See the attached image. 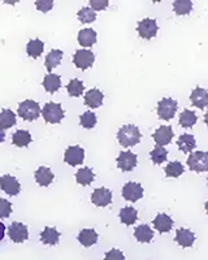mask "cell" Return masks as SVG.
Segmentation results:
<instances>
[{
  "instance_id": "cell-1",
  "label": "cell",
  "mask_w": 208,
  "mask_h": 260,
  "mask_svg": "<svg viewBox=\"0 0 208 260\" xmlns=\"http://www.w3.org/2000/svg\"><path fill=\"white\" fill-rule=\"evenodd\" d=\"M142 134L135 125H124L117 132V139L122 147H133L141 142Z\"/></svg>"
},
{
  "instance_id": "cell-33",
  "label": "cell",
  "mask_w": 208,
  "mask_h": 260,
  "mask_svg": "<svg viewBox=\"0 0 208 260\" xmlns=\"http://www.w3.org/2000/svg\"><path fill=\"white\" fill-rule=\"evenodd\" d=\"M164 172H165L166 177L177 178L184 173L185 168L180 161H170L169 164L164 168Z\"/></svg>"
},
{
  "instance_id": "cell-17",
  "label": "cell",
  "mask_w": 208,
  "mask_h": 260,
  "mask_svg": "<svg viewBox=\"0 0 208 260\" xmlns=\"http://www.w3.org/2000/svg\"><path fill=\"white\" fill-rule=\"evenodd\" d=\"M152 224L159 233H168L173 226V220L170 216L165 215V213H159L154 219Z\"/></svg>"
},
{
  "instance_id": "cell-31",
  "label": "cell",
  "mask_w": 208,
  "mask_h": 260,
  "mask_svg": "<svg viewBox=\"0 0 208 260\" xmlns=\"http://www.w3.org/2000/svg\"><path fill=\"white\" fill-rule=\"evenodd\" d=\"M138 219V212L134 207H124L121 211H120V220H121L122 224L133 225L134 222L137 221Z\"/></svg>"
},
{
  "instance_id": "cell-10",
  "label": "cell",
  "mask_w": 208,
  "mask_h": 260,
  "mask_svg": "<svg viewBox=\"0 0 208 260\" xmlns=\"http://www.w3.org/2000/svg\"><path fill=\"white\" fill-rule=\"evenodd\" d=\"M137 155L131 151H122L117 156V166L122 172H130L137 167Z\"/></svg>"
},
{
  "instance_id": "cell-32",
  "label": "cell",
  "mask_w": 208,
  "mask_h": 260,
  "mask_svg": "<svg viewBox=\"0 0 208 260\" xmlns=\"http://www.w3.org/2000/svg\"><path fill=\"white\" fill-rule=\"evenodd\" d=\"M191 9H193L191 0H176V2H173V11H175L176 15H190Z\"/></svg>"
},
{
  "instance_id": "cell-15",
  "label": "cell",
  "mask_w": 208,
  "mask_h": 260,
  "mask_svg": "<svg viewBox=\"0 0 208 260\" xmlns=\"http://www.w3.org/2000/svg\"><path fill=\"white\" fill-rule=\"evenodd\" d=\"M190 101L194 107L199 108V110H204L205 107L208 106V91L202 89V87H196L191 92Z\"/></svg>"
},
{
  "instance_id": "cell-11",
  "label": "cell",
  "mask_w": 208,
  "mask_h": 260,
  "mask_svg": "<svg viewBox=\"0 0 208 260\" xmlns=\"http://www.w3.org/2000/svg\"><path fill=\"white\" fill-rule=\"evenodd\" d=\"M0 189L9 197H15L21 191V185L16 177L11 175H4L0 177Z\"/></svg>"
},
{
  "instance_id": "cell-6",
  "label": "cell",
  "mask_w": 208,
  "mask_h": 260,
  "mask_svg": "<svg viewBox=\"0 0 208 260\" xmlns=\"http://www.w3.org/2000/svg\"><path fill=\"white\" fill-rule=\"evenodd\" d=\"M95 61V55L90 50H78L76 51L75 56H73V62L81 71H86L91 68Z\"/></svg>"
},
{
  "instance_id": "cell-43",
  "label": "cell",
  "mask_w": 208,
  "mask_h": 260,
  "mask_svg": "<svg viewBox=\"0 0 208 260\" xmlns=\"http://www.w3.org/2000/svg\"><path fill=\"white\" fill-rule=\"evenodd\" d=\"M4 233H6V226H4V224L0 222V241L4 238Z\"/></svg>"
},
{
  "instance_id": "cell-8",
  "label": "cell",
  "mask_w": 208,
  "mask_h": 260,
  "mask_svg": "<svg viewBox=\"0 0 208 260\" xmlns=\"http://www.w3.org/2000/svg\"><path fill=\"white\" fill-rule=\"evenodd\" d=\"M8 236L15 243H22L29 238V231L22 222L13 221L8 228Z\"/></svg>"
},
{
  "instance_id": "cell-9",
  "label": "cell",
  "mask_w": 208,
  "mask_h": 260,
  "mask_svg": "<svg viewBox=\"0 0 208 260\" xmlns=\"http://www.w3.org/2000/svg\"><path fill=\"white\" fill-rule=\"evenodd\" d=\"M85 160V150L80 146H71L65 150L64 161L72 167L81 166Z\"/></svg>"
},
{
  "instance_id": "cell-34",
  "label": "cell",
  "mask_w": 208,
  "mask_h": 260,
  "mask_svg": "<svg viewBox=\"0 0 208 260\" xmlns=\"http://www.w3.org/2000/svg\"><path fill=\"white\" fill-rule=\"evenodd\" d=\"M196 121H198V117H196L195 112H193V111L185 110L180 115V125L182 127H193L196 124Z\"/></svg>"
},
{
  "instance_id": "cell-35",
  "label": "cell",
  "mask_w": 208,
  "mask_h": 260,
  "mask_svg": "<svg viewBox=\"0 0 208 260\" xmlns=\"http://www.w3.org/2000/svg\"><path fill=\"white\" fill-rule=\"evenodd\" d=\"M77 16L82 24H91V22H94L96 20V13L90 7H83V8H81L78 11Z\"/></svg>"
},
{
  "instance_id": "cell-29",
  "label": "cell",
  "mask_w": 208,
  "mask_h": 260,
  "mask_svg": "<svg viewBox=\"0 0 208 260\" xmlns=\"http://www.w3.org/2000/svg\"><path fill=\"white\" fill-rule=\"evenodd\" d=\"M94 178H95V175H94V172L90 168H81L76 173V181H77V183L82 185V186L91 185Z\"/></svg>"
},
{
  "instance_id": "cell-19",
  "label": "cell",
  "mask_w": 208,
  "mask_h": 260,
  "mask_svg": "<svg viewBox=\"0 0 208 260\" xmlns=\"http://www.w3.org/2000/svg\"><path fill=\"white\" fill-rule=\"evenodd\" d=\"M77 240L83 247H91L98 242V233L94 229H82L78 234Z\"/></svg>"
},
{
  "instance_id": "cell-46",
  "label": "cell",
  "mask_w": 208,
  "mask_h": 260,
  "mask_svg": "<svg viewBox=\"0 0 208 260\" xmlns=\"http://www.w3.org/2000/svg\"><path fill=\"white\" fill-rule=\"evenodd\" d=\"M204 207H205V212L208 213V201L205 202V206H204Z\"/></svg>"
},
{
  "instance_id": "cell-36",
  "label": "cell",
  "mask_w": 208,
  "mask_h": 260,
  "mask_svg": "<svg viewBox=\"0 0 208 260\" xmlns=\"http://www.w3.org/2000/svg\"><path fill=\"white\" fill-rule=\"evenodd\" d=\"M150 157H151L154 164H161V162L165 161L166 157H168V151L164 147H161V146H156V147L150 152Z\"/></svg>"
},
{
  "instance_id": "cell-38",
  "label": "cell",
  "mask_w": 208,
  "mask_h": 260,
  "mask_svg": "<svg viewBox=\"0 0 208 260\" xmlns=\"http://www.w3.org/2000/svg\"><path fill=\"white\" fill-rule=\"evenodd\" d=\"M66 89H68V92L71 96L77 98L83 92V90H85V86H83L82 81L72 80L71 82L68 83V86H66Z\"/></svg>"
},
{
  "instance_id": "cell-24",
  "label": "cell",
  "mask_w": 208,
  "mask_h": 260,
  "mask_svg": "<svg viewBox=\"0 0 208 260\" xmlns=\"http://www.w3.org/2000/svg\"><path fill=\"white\" fill-rule=\"evenodd\" d=\"M134 237L135 240L141 243H149L151 242V240L154 238V232L152 229H150L149 225H140V226L135 228L134 231Z\"/></svg>"
},
{
  "instance_id": "cell-26",
  "label": "cell",
  "mask_w": 208,
  "mask_h": 260,
  "mask_svg": "<svg viewBox=\"0 0 208 260\" xmlns=\"http://www.w3.org/2000/svg\"><path fill=\"white\" fill-rule=\"evenodd\" d=\"M59 238H60V233L55 229V228H45V231L41 233V241L42 243H45V245H50V246H55L59 243Z\"/></svg>"
},
{
  "instance_id": "cell-30",
  "label": "cell",
  "mask_w": 208,
  "mask_h": 260,
  "mask_svg": "<svg viewBox=\"0 0 208 260\" xmlns=\"http://www.w3.org/2000/svg\"><path fill=\"white\" fill-rule=\"evenodd\" d=\"M16 125V115L13 113V111L8 110H2L0 111V127L3 130L11 129L12 126Z\"/></svg>"
},
{
  "instance_id": "cell-14",
  "label": "cell",
  "mask_w": 208,
  "mask_h": 260,
  "mask_svg": "<svg viewBox=\"0 0 208 260\" xmlns=\"http://www.w3.org/2000/svg\"><path fill=\"white\" fill-rule=\"evenodd\" d=\"M173 136H175V133H173L172 127L164 125V126H160L159 129L155 130V133L152 134V138H154L156 145L163 147V146L169 145L172 142Z\"/></svg>"
},
{
  "instance_id": "cell-37",
  "label": "cell",
  "mask_w": 208,
  "mask_h": 260,
  "mask_svg": "<svg viewBox=\"0 0 208 260\" xmlns=\"http://www.w3.org/2000/svg\"><path fill=\"white\" fill-rule=\"evenodd\" d=\"M80 121L82 127H85V129H92L96 125L98 120H96L95 113L91 112V111H86V112L81 115Z\"/></svg>"
},
{
  "instance_id": "cell-22",
  "label": "cell",
  "mask_w": 208,
  "mask_h": 260,
  "mask_svg": "<svg viewBox=\"0 0 208 260\" xmlns=\"http://www.w3.org/2000/svg\"><path fill=\"white\" fill-rule=\"evenodd\" d=\"M42 85H43L46 91L50 92V94H54V92H56L61 87V78L57 74L48 73L43 78V83Z\"/></svg>"
},
{
  "instance_id": "cell-40",
  "label": "cell",
  "mask_w": 208,
  "mask_h": 260,
  "mask_svg": "<svg viewBox=\"0 0 208 260\" xmlns=\"http://www.w3.org/2000/svg\"><path fill=\"white\" fill-rule=\"evenodd\" d=\"M36 7L42 13H47L50 12L51 9H52V7H54V2H52V0H37Z\"/></svg>"
},
{
  "instance_id": "cell-13",
  "label": "cell",
  "mask_w": 208,
  "mask_h": 260,
  "mask_svg": "<svg viewBox=\"0 0 208 260\" xmlns=\"http://www.w3.org/2000/svg\"><path fill=\"white\" fill-rule=\"evenodd\" d=\"M122 197L126 201L135 203L143 197V187L141 186V183L137 182L125 183L122 187Z\"/></svg>"
},
{
  "instance_id": "cell-4",
  "label": "cell",
  "mask_w": 208,
  "mask_h": 260,
  "mask_svg": "<svg viewBox=\"0 0 208 260\" xmlns=\"http://www.w3.org/2000/svg\"><path fill=\"white\" fill-rule=\"evenodd\" d=\"M177 108H179V103L175 99H172V98H164L158 104L159 118H161L164 121H169V120L175 117Z\"/></svg>"
},
{
  "instance_id": "cell-27",
  "label": "cell",
  "mask_w": 208,
  "mask_h": 260,
  "mask_svg": "<svg viewBox=\"0 0 208 260\" xmlns=\"http://www.w3.org/2000/svg\"><path fill=\"white\" fill-rule=\"evenodd\" d=\"M33 138L27 130H17L12 136V143L17 147H27L31 143Z\"/></svg>"
},
{
  "instance_id": "cell-41",
  "label": "cell",
  "mask_w": 208,
  "mask_h": 260,
  "mask_svg": "<svg viewBox=\"0 0 208 260\" xmlns=\"http://www.w3.org/2000/svg\"><path fill=\"white\" fill-rule=\"evenodd\" d=\"M104 260H125L124 254H122L121 250H117V248H112L106 254Z\"/></svg>"
},
{
  "instance_id": "cell-3",
  "label": "cell",
  "mask_w": 208,
  "mask_h": 260,
  "mask_svg": "<svg viewBox=\"0 0 208 260\" xmlns=\"http://www.w3.org/2000/svg\"><path fill=\"white\" fill-rule=\"evenodd\" d=\"M41 112L42 110L41 107H39V104L34 101H30V99L21 102V103L18 104L17 113L22 120H25V121H36L37 118L41 116Z\"/></svg>"
},
{
  "instance_id": "cell-7",
  "label": "cell",
  "mask_w": 208,
  "mask_h": 260,
  "mask_svg": "<svg viewBox=\"0 0 208 260\" xmlns=\"http://www.w3.org/2000/svg\"><path fill=\"white\" fill-rule=\"evenodd\" d=\"M137 30L141 38L152 39L154 37H156V34L159 31L158 22L154 18H145V20L138 22Z\"/></svg>"
},
{
  "instance_id": "cell-45",
  "label": "cell",
  "mask_w": 208,
  "mask_h": 260,
  "mask_svg": "<svg viewBox=\"0 0 208 260\" xmlns=\"http://www.w3.org/2000/svg\"><path fill=\"white\" fill-rule=\"evenodd\" d=\"M204 122H205V125L208 126V111H207V113L204 115Z\"/></svg>"
},
{
  "instance_id": "cell-2",
  "label": "cell",
  "mask_w": 208,
  "mask_h": 260,
  "mask_svg": "<svg viewBox=\"0 0 208 260\" xmlns=\"http://www.w3.org/2000/svg\"><path fill=\"white\" fill-rule=\"evenodd\" d=\"M41 113L47 124H60L62 121L64 116H65L61 104L54 103V102H50V103L45 104V107L42 108Z\"/></svg>"
},
{
  "instance_id": "cell-21",
  "label": "cell",
  "mask_w": 208,
  "mask_h": 260,
  "mask_svg": "<svg viewBox=\"0 0 208 260\" xmlns=\"http://www.w3.org/2000/svg\"><path fill=\"white\" fill-rule=\"evenodd\" d=\"M104 94L98 89H91L85 95V104L90 108H99L103 104Z\"/></svg>"
},
{
  "instance_id": "cell-23",
  "label": "cell",
  "mask_w": 208,
  "mask_h": 260,
  "mask_svg": "<svg viewBox=\"0 0 208 260\" xmlns=\"http://www.w3.org/2000/svg\"><path fill=\"white\" fill-rule=\"evenodd\" d=\"M177 146H179L182 152L190 154L191 151L196 147L195 138H194L193 134H182V136H180L179 141H177Z\"/></svg>"
},
{
  "instance_id": "cell-5",
  "label": "cell",
  "mask_w": 208,
  "mask_h": 260,
  "mask_svg": "<svg viewBox=\"0 0 208 260\" xmlns=\"http://www.w3.org/2000/svg\"><path fill=\"white\" fill-rule=\"evenodd\" d=\"M187 167L193 172H205L208 171V152L204 151H196L191 152L187 157Z\"/></svg>"
},
{
  "instance_id": "cell-18",
  "label": "cell",
  "mask_w": 208,
  "mask_h": 260,
  "mask_svg": "<svg viewBox=\"0 0 208 260\" xmlns=\"http://www.w3.org/2000/svg\"><path fill=\"white\" fill-rule=\"evenodd\" d=\"M96 31L94 29H82L78 32V43L82 47H92L96 43Z\"/></svg>"
},
{
  "instance_id": "cell-25",
  "label": "cell",
  "mask_w": 208,
  "mask_h": 260,
  "mask_svg": "<svg viewBox=\"0 0 208 260\" xmlns=\"http://www.w3.org/2000/svg\"><path fill=\"white\" fill-rule=\"evenodd\" d=\"M62 55H64V53H62L61 50H51V52H48V55L46 56L45 60V65L46 68H47L48 73H51L56 67H59L60 61H61L62 59Z\"/></svg>"
},
{
  "instance_id": "cell-42",
  "label": "cell",
  "mask_w": 208,
  "mask_h": 260,
  "mask_svg": "<svg viewBox=\"0 0 208 260\" xmlns=\"http://www.w3.org/2000/svg\"><path fill=\"white\" fill-rule=\"evenodd\" d=\"M108 7V0H90V8L95 11H103Z\"/></svg>"
},
{
  "instance_id": "cell-12",
  "label": "cell",
  "mask_w": 208,
  "mask_h": 260,
  "mask_svg": "<svg viewBox=\"0 0 208 260\" xmlns=\"http://www.w3.org/2000/svg\"><path fill=\"white\" fill-rule=\"evenodd\" d=\"M91 202L96 207H107L112 203V192L106 187H98L92 191Z\"/></svg>"
},
{
  "instance_id": "cell-20",
  "label": "cell",
  "mask_w": 208,
  "mask_h": 260,
  "mask_svg": "<svg viewBox=\"0 0 208 260\" xmlns=\"http://www.w3.org/2000/svg\"><path fill=\"white\" fill-rule=\"evenodd\" d=\"M34 177H36V181L38 182V185H41V186H48V185L52 183L55 176L51 172V169L47 168V167H39L36 171V173H34Z\"/></svg>"
},
{
  "instance_id": "cell-16",
  "label": "cell",
  "mask_w": 208,
  "mask_h": 260,
  "mask_svg": "<svg viewBox=\"0 0 208 260\" xmlns=\"http://www.w3.org/2000/svg\"><path fill=\"white\" fill-rule=\"evenodd\" d=\"M194 241H195V234L189 229L181 228L176 232V242L179 243L181 247H191L194 245Z\"/></svg>"
},
{
  "instance_id": "cell-44",
  "label": "cell",
  "mask_w": 208,
  "mask_h": 260,
  "mask_svg": "<svg viewBox=\"0 0 208 260\" xmlns=\"http://www.w3.org/2000/svg\"><path fill=\"white\" fill-rule=\"evenodd\" d=\"M6 141V132L0 127V143H3Z\"/></svg>"
},
{
  "instance_id": "cell-39",
  "label": "cell",
  "mask_w": 208,
  "mask_h": 260,
  "mask_svg": "<svg viewBox=\"0 0 208 260\" xmlns=\"http://www.w3.org/2000/svg\"><path fill=\"white\" fill-rule=\"evenodd\" d=\"M11 213H12V203L7 199L0 198V219L9 217Z\"/></svg>"
},
{
  "instance_id": "cell-28",
  "label": "cell",
  "mask_w": 208,
  "mask_h": 260,
  "mask_svg": "<svg viewBox=\"0 0 208 260\" xmlns=\"http://www.w3.org/2000/svg\"><path fill=\"white\" fill-rule=\"evenodd\" d=\"M43 50H45V43L41 39H31L26 46L27 55L30 57H33V59H38L43 53Z\"/></svg>"
}]
</instances>
